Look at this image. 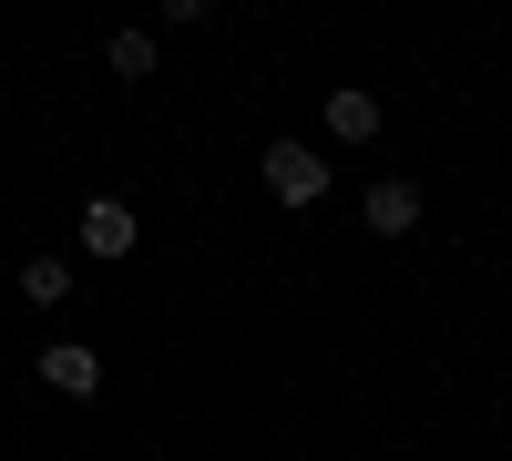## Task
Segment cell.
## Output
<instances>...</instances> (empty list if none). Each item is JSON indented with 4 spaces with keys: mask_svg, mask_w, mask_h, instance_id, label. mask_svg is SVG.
Returning <instances> with one entry per match:
<instances>
[{
    "mask_svg": "<svg viewBox=\"0 0 512 461\" xmlns=\"http://www.w3.org/2000/svg\"><path fill=\"white\" fill-rule=\"evenodd\" d=\"M267 195H277V205H318V195H328V154L297 144V134H277V144H267Z\"/></svg>",
    "mask_w": 512,
    "mask_h": 461,
    "instance_id": "obj_1",
    "label": "cell"
},
{
    "mask_svg": "<svg viewBox=\"0 0 512 461\" xmlns=\"http://www.w3.org/2000/svg\"><path fill=\"white\" fill-rule=\"evenodd\" d=\"M82 246H93L103 267H113V257H134V246H144L134 205H123V195H93V205H82Z\"/></svg>",
    "mask_w": 512,
    "mask_h": 461,
    "instance_id": "obj_2",
    "label": "cell"
},
{
    "mask_svg": "<svg viewBox=\"0 0 512 461\" xmlns=\"http://www.w3.org/2000/svg\"><path fill=\"white\" fill-rule=\"evenodd\" d=\"M41 390H62V400H93V390H103V359L82 349V339H52V349H41Z\"/></svg>",
    "mask_w": 512,
    "mask_h": 461,
    "instance_id": "obj_3",
    "label": "cell"
},
{
    "mask_svg": "<svg viewBox=\"0 0 512 461\" xmlns=\"http://www.w3.org/2000/svg\"><path fill=\"white\" fill-rule=\"evenodd\" d=\"M359 216H369V236H410V226H420V185H410V175H379V185L359 195Z\"/></svg>",
    "mask_w": 512,
    "mask_h": 461,
    "instance_id": "obj_4",
    "label": "cell"
},
{
    "mask_svg": "<svg viewBox=\"0 0 512 461\" xmlns=\"http://www.w3.org/2000/svg\"><path fill=\"white\" fill-rule=\"evenodd\" d=\"M318 123H328V144H369V134H379V93H359V82H338V93L318 103Z\"/></svg>",
    "mask_w": 512,
    "mask_h": 461,
    "instance_id": "obj_5",
    "label": "cell"
},
{
    "mask_svg": "<svg viewBox=\"0 0 512 461\" xmlns=\"http://www.w3.org/2000/svg\"><path fill=\"white\" fill-rule=\"evenodd\" d=\"M21 298L31 308H62L72 298V257H21Z\"/></svg>",
    "mask_w": 512,
    "mask_h": 461,
    "instance_id": "obj_6",
    "label": "cell"
},
{
    "mask_svg": "<svg viewBox=\"0 0 512 461\" xmlns=\"http://www.w3.org/2000/svg\"><path fill=\"white\" fill-rule=\"evenodd\" d=\"M103 62H113L123 82H154V31H113V41H103Z\"/></svg>",
    "mask_w": 512,
    "mask_h": 461,
    "instance_id": "obj_7",
    "label": "cell"
}]
</instances>
